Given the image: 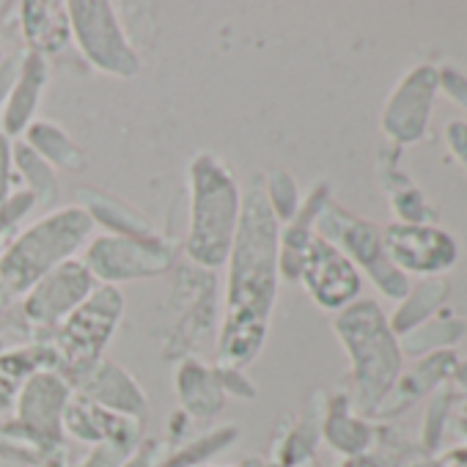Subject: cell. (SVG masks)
I'll return each instance as SVG.
<instances>
[{"mask_svg": "<svg viewBox=\"0 0 467 467\" xmlns=\"http://www.w3.org/2000/svg\"><path fill=\"white\" fill-rule=\"evenodd\" d=\"M72 42L80 56L102 75L130 80L140 72V56L130 42L119 9L108 0H72L67 4Z\"/></svg>", "mask_w": 467, "mask_h": 467, "instance_id": "cell-5", "label": "cell"}, {"mask_svg": "<svg viewBox=\"0 0 467 467\" xmlns=\"http://www.w3.org/2000/svg\"><path fill=\"white\" fill-rule=\"evenodd\" d=\"M12 149H15V143L0 132V201H4L12 190V168H15Z\"/></svg>", "mask_w": 467, "mask_h": 467, "instance_id": "cell-25", "label": "cell"}, {"mask_svg": "<svg viewBox=\"0 0 467 467\" xmlns=\"http://www.w3.org/2000/svg\"><path fill=\"white\" fill-rule=\"evenodd\" d=\"M20 26L28 53L42 58L61 53L72 42L67 4H56V0H28V4H20Z\"/></svg>", "mask_w": 467, "mask_h": 467, "instance_id": "cell-13", "label": "cell"}, {"mask_svg": "<svg viewBox=\"0 0 467 467\" xmlns=\"http://www.w3.org/2000/svg\"><path fill=\"white\" fill-rule=\"evenodd\" d=\"M0 254H4V251H0Z\"/></svg>", "mask_w": 467, "mask_h": 467, "instance_id": "cell-31", "label": "cell"}, {"mask_svg": "<svg viewBox=\"0 0 467 467\" xmlns=\"http://www.w3.org/2000/svg\"><path fill=\"white\" fill-rule=\"evenodd\" d=\"M12 160H15V168L23 173L26 179V190L36 198L39 206H50L56 203L58 198V179H56V171L23 140V143H15L12 149Z\"/></svg>", "mask_w": 467, "mask_h": 467, "instance_id": "cell-19", "label": "cell"}, {"mask_svg": "<svg viewBox=\"0 0 467 467\" xmlns=\"http://www.w3.org/2000/svg\"><path fill=\"white\" fill-rule=\"evenodd\" d=\"M162 442L160 440H140L135 448H132V453L127 456V462L121 464V467H160V462H162Z\"/></svg>", "mask_w": 467, "mask_h": 467, "instance_id": "cell-24", "label": "cell"}, {"mask_svg": "<svg viewBox=\"0 0 467 467\" xmlns=\"http://www.w3.org/2000/svg\"><path fill=\"white\" fill-rule=\"evenodd\" d=\"M265 195L267 203L275 214V220H292L295 217V206H297V195H295V182L284 173V171H270L265 179Z\"/></svg>", "mask_w": 467, "mask_h": 467, "instance_id": "cell-20", "label": "cell"}, {"mask_svg": "<svg viewBox=\"0 0 467 467\" xmlns=\"http://www.w3.org/2000/svg\"><path fill=\"white\" fill-rule=\"evenodd\" d=\"M173 385H176L179 407L187 418L212 420L220 415V410L225 404V393H223L214 366H206L203 360L190 355L179 363Z\"/></svg>", "mask_w": 467, "mask_h": 467, "instance_id": "cell-12", "label": "cell"}, {"mask_svg": "<svg viewBox=\"0 0 467 467\" xmlns=\"http://www.w3.org/2000/svg\"><path fill=\"white\" fill-rule=\"evenodd\" d=\"M83 265L102 286L127 281H146L165 275L176 267V248L165 237H116L99 234L88 240Z\"/></svg>", "mask_w": 467, "mask_h": 467, "instance_id": "cell-6", "label": "cell"}, {"mask_svg": "<svg viewBox=\"0 0 467 467\" xmlns=\"http://www.w3.org/2000/svg\"><path fill=\"white\" fill-rule=\"evenodd\" d=\"M124 317V295L119 286H97L45 341L56 355V371L69 382V388L91 371L119 330Z\"/></svg>", "mask_w": 467, "mask_h": 467, "instance_id": "cell-4", "label": "cell"}, {"mask_svg": "<svg viewBox=\"0 0 467 467\" xmlns=\"http://www.w3.org/2000/svg\"><path fill=\"white\" fill-rule=\"evenodd\" d=\"M278 220L267 203L262 176H254L243 192L240 225L225 259V311L214 366L245 371L262 352L278 295Z\"/></svg>", "mask_w": 467, "mask_h": 467, "instance_id": "cell-1", "label": "cell"}, {"mask_svg": "<svg viewBox=\"0 0 467 467\" xmlns=\"http://www.w3.org/2000/svg\"><path fill=\"white\" fill-rule=\"evenodd\" d=\"M234 467H265L259 459H248V462H240V464H234Z\"/></svg>", "mask_w": 467, "mask_h": 467, "instance_id": "cell-28", "label": "cell"}, {"mask_svg": "<svg viewBox=\"0 0 467 467\" xmlns=\"http://www.w3.org/2000/svg\"><path fill=\"white\" fill-rule=\"evenodd\" d=\"M240 437V429L237 426H217V429H209L206 434L190 440V442H182L176 448H171L160 467H203L212 456H217L220 451H225L234 440Z\"/></svg>", "mask_w": 467, "mask_h": 467, "instance_id": "cell-18", "label": "cell"}, {"mask_svg": "<svg viewBox=\"0 0 467 467\" xmlns=\"http://www.w3.org/2000/svg\"><path fill=\"white\" fill-rule=\"evenodd\" d=\"M135 445H121V442H102L94 445V451L80 462V467H121L127 456L132 453Z\"/></svg>", "mask_w": 467, "mask_h": 467, "instance_id": "cell-22", "label": "cell"}, {"mask_svg": "<svg viewBox=\"0 0 467 467\" xmlns=\"http://www.w3.org/2000/svg\"><path fill=\"white\" fill-rule=\"evenodd\" d=\"M212 366H214V363H212ZM214 371H217V379H220L225 396H237V399H254V396H256V388H254V382L248 379V374H245L243 368L214 366Z\"/></svg>", "mask_w": 467, "mask_h": 467, "instance_id": "cell-23", "label": "cell"}, {"mask_svg": "<svg viewBox=\"0 0 467 467\" xmlns=\"http://www.w3.org/2000/svg\"><path fill=\"white\" fill-rule=\"evenodd\" d=\"M26 143L56 171H69V173H80L88 165V154L83 151V146H78V140L58 127L56 121H45L36 119L28 130H26Z\"/></svg>", "mask_w": 467, "mask_h": 467, "instance_id": "cell-17", "label": "cell"}, {"mask_svg": "<svg viewBox=\"0 0 467 467\" xmlns=\"http://www.w3.org/2000/svg\"><path fill=\"white\" fill-rule=\"evenodd\" d=\"M265 467H284V464H275V462H270V464H265Z\"/></svg>", "mask_w": 467, "mask_h": 467, "instance_id": "cell-29", "label": "cell"}, {"mask_svg": "<svg viewBox=\"0 0 467 467\" xmlns=\"http://www.w3.org/2000/svg\"><path fill=\"white\" fill-rule=\"evenodd\" d=\"M97 286L99 284L94 281L83 259H69L23 295V317L31 330H42L50 336Z\"/></svg>", "mask_w": 467, "mask_h": 467, "instance_id": "cell-7", "label": "cell"}, {"mask_svg": "<svg viewBox=\"0 0 467 467\" xmlns=\"http://www.w3.org/2000/svg\"><path fill=\"white\" fill-rule=\"evenodd\" d=\"M91 231L94 220L78 203L61 206L28 225L0 254V292L23 297L50 270L75 259V254L88 245Z\"/></svg>", "mask_w": 467, "mask_h": 467, "instance_id": "cell-3", "label": "cell"}, {"mask_svg": "<svg viewBox=\"0 0 467 467\" xmlns=\"http://www.w3.org/2000/svg\"><path fill=\"white\" fill-rule=\"evenodd\" d=\"M34 206H36V198L28 190L9 192L4 201H0V234L9 231L12 225H17Z\"/></svg>", "mask_w": 467, "mask_h": 467, "instance_id": "cell-21", "label": "cell"}, {"mask_svg": "<svg viewBox=\"0 0 467 467\" xmlns=\"http://www.w3.org/2000/svg\"><path fill=\"white\" fill-rule=\"evenodd\" d=\"M0 61H4V50H0Z\"/></svg>", "mask_w": 467, "mask_h": 467, "instance_id": "cell-30", "label": "cell"}, {"mask_svg": "<svg viewBox=\"0 0 467 467\" xmlns=\"http://www.w3.org/2000/svg\"><path fill=\"white\" fill-rule=\"evenodd\" d=\"M140 426L143 420L119 415L113 410H105L78 393H72L67 412H64V431L80 442L102 445V442H121V445H138L140 442Z\"/></svg>", "mask_w": 467, "mask_h": 467, "instance_id": "cell-10", "label": "cell"}, {"mask_svg": "<svg viewBox=\"0 0 467 467\" xmlns=\"http://www.w3.org/2000/svg\"><path fill=\"white\" fill-rule=\"evenodd\" d=\"M45 368H56V355L47 341L0 352V410L15 407L26 382Z\"/></svg>", "mask_w": 467, "mask_h": 467, "instance_id": "cell-16", "label": "cell"}, {"mask_svg": "<svg viewBox=\"0 0 467 467\" xmlns=\"http://www.w3.org/2000/svg\"><path fill=\"white\" fill-rule=\"evenodd\" d=\"M20 58L23 56H4V61H0V110H4L6 99H9V91L17 80V69H20Z\"/></svg>", "mask_w": 467, "mask_h": 467, "instance_id": "cell-26", "label": "cell"}, {"mask_svg": "<svg viewBox=\"0 0 467 467\" xmlns=\"http://www.w3.org/2000/svg\"><path fill=\"white\" fill-rule=\"evenodd\" d=\"M50 72H47V58L26 53L20 58L17 80L9 91V99L0 110V132L9 140L26 135V130L36 121V110L42 102V94L47 88Z\"/></svg>", "mask_w": 467, "mask_h": 467, "instance_id": "cell-11", "label": "cell"}, {"mask_svg": "<svg viewBox=\"0 0 467 467\" xmlns=\"http://www.w3.org/2000/svg\"><path fill=\"white\" fill-rule=\"evenodd\" d=\"M42 467H67V464H64V456L58 453V456H53V459H47V462H45Z\"/></svg>", "mask_w": 467, "mask_h": 467, "instance_id": "cell-27", "label": "cell"}, {"mask_svg": "<svg viewBox=\"0 0 467 467\" xmlns=\"http://www.w3.org/2000/svg\"><path fill=\"white\" fill-rule=\"evenodd\" d=\"M173 300L179 306L171 319V333L165 338V358H190L198 341L209 336L217 317V284L209 270L192 265V270H179L173 286Z\"/></svg>", "mask_w": 467, "mask_h": 467, "instance_id": "cell-8", "label": "cell"}, {"mask_svg": "<svg viewBox=\"0 0 467 467\" xmlns=\"http://www.w3.org/2000/svg\"><path fill=\"white\" fill-rule=\"evenodd\" d=\"M78 206H83L94 223H99L108 234H116V237H157L151 223L135 206H130L127 201L110 192L83 187Z\"/></svg>", "mask_w": 467, "mask_h": 467, "instance_id": "cell-15", "label": "cell"}, {"mask_svg": "<svg viewBox=\"0 0 467 467\" xmlns=\"http://www.w3.org/2000/svg\"><path fill=\"white\" fill-rule=\"evenodd\" d=\"M187 179H190V217H187L184 256L190 259V265L212 273L225 267L234 234H237L240 225L243 190L231 165L212 151L192 154L187 165Z\"/></svg>", "mask_w": 467, "mask_h": 467, "instance_id": "cell-2", "label": "cell"}, {"mask_svg": "<svg viewBox=\"0 0 467 467\" xmlns=\"http://www.w3.org/2000/svg\"><path fill=\"white\" fill-rule=\"evenodd\" d=\"M300 275L306 278L308 292L317 297V303L322 306H338L344 297L352 295L355 281L349 267L344 265V259L327 248L322 240H314L303 256V267Z\"/></svg>", "mask_w": 467, "mask_h": 467, "instance_id": "cell-14", "label": "cell"}, {"mask_svg": "<svg viewBox=\"0 0 467 467\" xmlns=\"http://www.w3.org/2000/svg\"><path fill=\"white\" fill-rule=\"evenodd\" d=\"M72 393L113 410L119 415L143 420L146 410H149V399L143 393V388L138 385V379L116 360H99L91 371H86L75 385Z\"/></svg>", "mask_w": 467, "mask_h": 467, "instance_id": "cell-9", "label": "cell"}]
</instances>
